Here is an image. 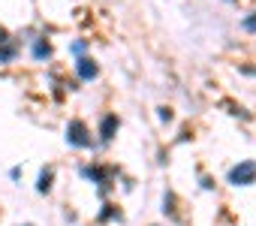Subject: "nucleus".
<instances>
[{
	"label": "nucleus",
	"instance_id": "nucleus-1",
	"mask_svg": "<svg viewBox=\"0 0 256 226\" xmlns=\"http://www.w3.org/2000/svg\"><path fill=\"white\" fill-rule=\"evenodd\" d=\"M229 181H232V184H241V187H244V184H253V181H256V163H253V160H244L241 166H235V169L229 172Z\"/></svg>",
	"mask_w": 256,
	"mask_h": 226
},
{
	"label": "nucleus",
	"instance_id": "nucleus-2",
	"mask_svg": "<svg viewBox=\"0 0 256 226\" xmlns=\"http://www.w3.org/2000/svg\"><path fill=\"white\" fill-rule=\"evenodd\" d=\"M66 133H70L66 139H70L72 145H78V148H84V145H90V139H88V130H84V124H82V121H72Z\"/></svg>",
	"mask_w": 256,
	"mask_h": 226
},
{
	"label": "nucleus",
	"instance_id": "nucleus-7",
	"mask_svg": "<svg viewBox=\"0 0 256 226\" xmlns=\"http://www.w3.org/2000/svg\"><path fill=\"white\" fill-rule=\"evenodd\" d=\"M4 42H6V30H4V28H0V46H4Z\"/></svg>",
	"mask_w": 256,
	"mask_h": 226
},
{
	"label": "nucleus",
	"instance_id": "nucleus-4",
	"mask_svg": "<svg viewBox=\"0 0 256 226\" xmlns=\"http://www.w3.org/2000/svg\"><path fill=\"white\" fill-rule=\"evenodd\" d=\"M114 124H118L114 118H106V121H102V127H100V133H102V139H112V133H114Z\"/></svg>",
	"mask_w": 256,
	"mask_h": 226
},
{
	"label": "nucleus",
	"instance_id": "nucleus-3",
	"mask_svg": "<svg viewBox=\"0 0 256 226\" xmlns=\"http://www.w3.org/2000/svg\"><path fill=\"white\" fill-rule=\"evenodd\" d=\"M78 76H82V78H94V76H96V64L88 60V58H82V60H78Z\"/></svg>",
	"mask_w": 256,
	"mask_h": 226
},
{
	"label": "nucleus",
	"instance_id": "nucleus-8",
	"mask_svg": "<svg viewBox=\"0 0 256 226\" xmlns=\"http://www.w3.org/2000/svg\"><path fill=\"white\" fill-rule=\"evenodd\" d=\"M247 28H253V30H256V18H250V22H247Z\"/></svg>",
	"mask_w": 256,
	"mask_h": 226
},
{
	"label": "nucleus",
	"instance_id": "nucleus-6",
	"mask_svg": "<svg viewBox=\"0 0 256 226\" xmlns=\"http://www.w3.org/2000/svg\"><path fill=\"white\" fill-rule=\"evenodd\" d=\"M48 181H52V172H42V175H40V193H46V190L52 187Z\"/></svg>",
	"mask_w": 256,
	"mask_h": 226
},
{
	"label": "nucleus",
	"instance_id": "nucleus-5",
	"mask_svg": "<svg viewBox=\"0 0 256 226\" xmlns=\"http://www.w3.org/2000/svg\"><path fill=\"white\" fill-rule=\"evenodd\" d=\"M34 54H36V58H48V54H52V46H48V42H46V46L40 42V46L34 48Z\"/></svg>",
	"mask_w": 256,
	"mask_h": 226
}]
</instances>
